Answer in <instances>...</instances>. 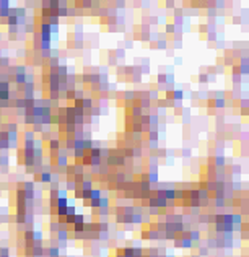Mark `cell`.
Here are the masks:
<instances>
[{"mask_svg":"<svg viewBox=\"0 0 249 257\" xmlns=\"http://www.w3.org/2000/svg\"><path fill=\"white\" fill-rule=\"evenodd\" d=\"M49 229H50V233H57L59 229H60V225H59V221H50V225H49Z\"/></svg>","mask_w":249,"mask_h":257,"instance_id":"obj_6","label":"cell"},{"mask_svg":"<svg viewBox=\"0 0 249 257\" xmlns=\"http://www.w3.org/2000/svg\"><path fill=\"white\" fill-rule=\"evenodd\" d=\"M75 213H77V207L68 203V205H67V208H65V215H75Z\"/></svg>","mask_w":249,"mask_h":257,"instance_id":"obj_7","label":"cell"},{"mask_svg":"<svg viewBox=\"0 0 249 257\" xmlns=\"http://www.w3.org/2000/svg\"><path fill=\"white\" fill-rule=\"evenodd\" d=\"M166 78H168V77H166L165 73H160V75H158V82H160V85H161V83L165 85V83H166Z\"/></svg>","mask_w":249,"mask_h":257,"instance_id":"obj_17","label":"cell"},{"mask_svg":"<svg viewBox=\"0 0 249 257\" xmlns=\"http://www.w3.org/2000/svg\"><path fill=\"white\" fill-rule=\"evenodd\" d=\"M208 39H210V41H215V39H216V34H215V31H213V33H212V31L208 33Z\"/></svg>","mask_w":249,"mask_h":257,"instance_id":"obj_22","label":"cell"},{"mask_svg":"<svg viewBox=\"0 0 249 257\" xmlns=\"http://www.w3.org/2000/svg\"><path fill=\"white\" fill-rule=\"evenodd\" d=\"M75 93H77V90H67V93H65V98L68 101H75Z\"/></svg>","mask_w":249,"mask_h":257,"instance_id":"obj_8","label":"cell"},{"mask_svg":"<svg viewBox=\"0 0 249 257\" xmlns=\"http://www.w3.org/2000/svg\"><path fill=\"white\" fill-rule=\"evenodd\" d=\"M37 181H41V182H50V181H52V174H50L49 171L42 169L41 173L37 174Z\"/></svg>","mask_w":249,"mask_h":257,"instance_id":"obj_1","label":"cell"},{"mask_svg":"<svg viewBox=\"0 0 249 257\" xmlns=\"http://www.w3.org/2000/svg\"><path fill=\"white\" fill-rule=\"evenodd\" d=\"M199 257H207L208 256V247H199Z\"/></svg>","mask_w":249,"mask_h":257,"instance_id":"obj_13","label":"cell"},{"mask_svg":"<svg viewBox=\"0 0 249 257\" xmlns=\"http://www.w3.org/2000/svg\"><path fill=\"white\" fill-rule=\"evenodd\" d=\"M158 47H160V49H166V41H165V39H163V41H161V39L158 41Z\"/></svg>","mask_w":249,"mask_h":257,"instance_id":"obj_20","label":"cell"},{"mask_svg":"<svg viewBox=\"0 0 249 257\" xmlns=\"http://www.w3.org/2000/svg\"><path fill=\"white\" fill-rule=\"evenodd\" d=\"M42 8H49V0H42Z\"/></svg>","mask_w":249,"mask_h":257,"instance_id":"obj_24","label":"cell"},{"mask_svg":"<svg viewBox=\"0 0 249 257\" xmlns=\"http://www.w3.org/2000/svg\"><path fill=\"white\" fill-rule=\"evenodd\" d=\"M178 236H179V234H178ZM192 246H194V242H192V241L189 239V236L181 238V247H183V249H191Z\"/></svg>","mask_w":249,"mask_h":257,"instance_id":"obj_3","label":"cell"},{"mask_svg":"<svg viewBox=\"0 0 249 257\" xmlns=\"http://www.w3.org/2000/svg\"><path fill=\"white\" fill-rule=\"evenodd\" d=\"M90 199H101V191L100 189H95V187H93L91 191H90Z\"/></svg>","mask_w":249,"mask_h":257,"instance_id":"obj_5","label":"cell"},{"mask_svg":"<svg viewBox=\"0 0 249 257\" xmlns=\"http://www.w3.org/2000/svg\"><path fill=\"white\" fill-rule=\"evenodd\" d=\"M156 138H158V133H156V132H151V133H150V140H151V142H155Z\"/></svg>","mask_w":249,"mask_h":257,"instance_id":"obj_23","label":"cell"},{"mask_svg":"<svg viewBox=\"0 0 249 257\" xmlns=\"http://www.w3.org/2000/svg\"><path fill=\"white\" fill-rule=\"evenodd\" d=\"M199 82H203V83H207V82H208V77H207V75H205V73H202V75H200V77H199Z\"/></svg>","mask_w":249,"mask_h":257,"instance_id":"obj_21","label":"cell"},{"mask_svg":"<svg viewBox=\"0 0 249 257\" xmlns=\"http://www.w3.org/2000/svg\"><path fill=\"white\" fill-rule=\"evenodd\" d=\"M111 2H116V0H111Z\"/></svg>","mask_w":249,"mask_h":257,"instance_id":"obj_26","label":"cell"},{"mask_svg":"<svg viewBox=\"0 0 249 257\" xmlns=\"http://www.w3.org/2000/svg\"><path fill=\"white\" fill-rule=\"evenodd\" d=\"M142 114H143V112H142V108L138 106V104L132 108V116H133V117H137V119H140V116H142Z\"/></svg>","mask_w":249,"mask_h":257,"instance_id":"obj_4","label":"cell"},{"mask_svg":"<svg viewBox=\"0 0 249 257\" xmlns=\"http://www.w3.org/2000/svg\"><path fill=\"white\" fill-rule=\"evenodd\" d=\"M166 257H173V256H168V254H166Z\"/></svg>","mask_w":249,"mask_h":257,"instance_id":"obj_25","label":"cell"},{"mask_svg":"<svg viewBox=\"0 0 249 257\" xmlns=\"http://www.w3.org/2000/svg\"><path fill=\"white\" fill-rule=\"evenodd\" d=\"M8 57H0V67H8Z\"/></svg>","mask_w":249,"mask_h":257,"instance_id":"obj_16","label":"cell"},{"mask_svg":"<svg viewBox=\"0 0 249 257\" xmlns=\"http://www.w3.org/2000/svg\"><path fill=\"white\" fill-rule=\"evenodd\" d=\"M116 3H117V5H116L117 8H124V7H125V2H124V0H116Z\"/></svg>","mask_w":249,"mask_h":257,"instance_id":"obj_19","label":"cell"},{"mask_svg":"<svg viewBox=\"0 0 249 257\" xmlns=\"http://www.w3.org/2000/svg\"><path fill=\"white\" fill-rule=\"evenodd\" d=\"M174 29H176V26L174 25H166V33H174Z\"/></svg>","mask_w":249,"mask_h":257,"instance_id":"obj_18","label":"cell"},{"mask_svg":"<svg viewBox=\"0 0 249 257\" xmlns=\"http://www.w3.org/2000/svg\"><path fill=\"white\" fill-rule=\"evenodd\" d=\"M75 223H85V215H82V213H75Z\"/></svg>","mask_w":249,"mask_h":257,"instance_id":"obj_12","label":"cell"},{"mask_svg":"<svg viewBox=\"0 0 249 257\" xmlns=\"http://www.w3.org/2000/svg\"><path fill=\"white\" fill-rule=\"evenodd\" d=\"M25 215H26V213H17V215H15V220H17L18 225L25 223Z\"/></svg>","mask_w":249,"mask_h":257,"instance_id":"obj_10","label":"cell"},{"mask_svg":"<svg viewBox=\"0 0 249 257\" xmlns=\"http://www.w3.org/2000/svg\"><path fill=\"white\" fill-rule=\"evenodd\" d=\"M173 99H176V101H181L183 99V91H173Z\"/></svg>","mask_w":249,"mask_h":257,"instance_id":"obj_15","label":"cell"},{"mask_svg":"<svg viewBox=\"0 0 249 257\" xmlns=\"http://www.w3.org/2000/svg\"><path fill=\"white\" fill-rule=\"evenodd\" d=\"M57 17H59V18H60V17H67V7H59Z\"/></svg>","mask_w":249,"mask_h":257,"instance_id":"obj_14","label":"cell"},{"mask_svg":"<svg viewBox=\"0 0 249 257\" xmlns=\"http://www.w3.org/2000/svg\"><path fill=\"white\" fill-rule=\"evenodd\" d=\"M0 36H2V34H0Z\"/></svg>","mask_w":249,"mask_h":257,"instance_id":"obj_27","label":"cell"},{"mask_svg":"<svg viewBox=\"0 0 249 257\" xmlns=\"http://www.w3.org/2000/svg\"><path fill=\"white\" fill-rule=\"evenodd\" d=\"M189 239H191L192 242H199L200 241V231H197V229H191V231H189Z\"/></svg>","mask_w":249,"mask_h":257,"instance_id":"obj_2","label":"cell"},{"mask_svg":"<svg viewBox=\"0 0 249 257\" xmlns=\"http://www.w3.org/2000/svg\"><path fill=\"white\" fill-rule=\"evenodd\" d=\"M75 189H77V182L73 179H68L67 181V191H75Z\"/></svg>","mask_w":249,"mask_h":257,"instance_id":"obj_9","label":"cell"},{"mask_svg":"<svg viewBox=\"0 0 249 257\" xmlns=\"http://www.w3.org/2000/svg\"><path fill=\"white\" fill-rule=\"evenodd\" d=\"M208 216H210V213H200L199 215V223H208Z\"/></svg>","mask_w":249,"mask_h":257,"instance_id":"obj_11","label":"cell"}]
</instances>
